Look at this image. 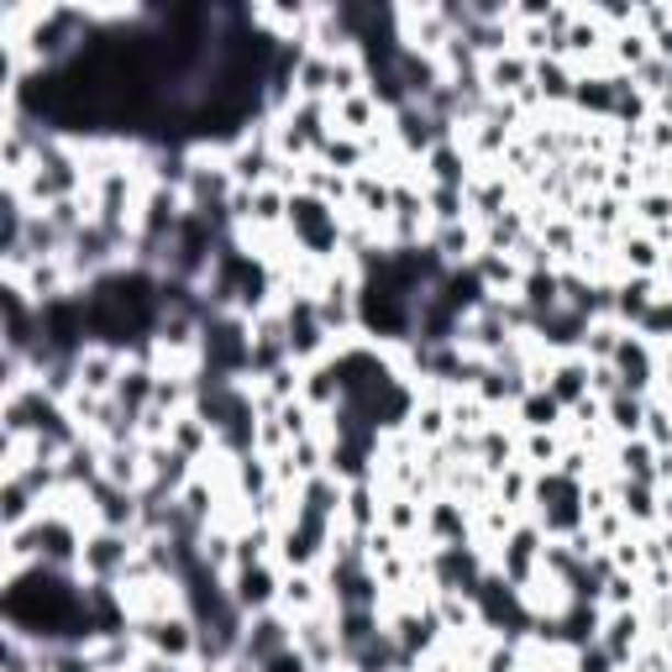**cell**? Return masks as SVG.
Returning <instances> with one entry per match:
<instances>
[{
	"instance_id": "obj_1",
	"label": "cell",
	"mask_w": 672,
	"mask_h": 672,
	"mask_svg": "<svg viewBox=\"0 0 672 672\" xmlns=\"http://www.w3.org/2000/svg\"><path fill=\"white\" fill-rule=\"evenodd\" d=\"M289 232L294 242L311 253V258H332L336 247H341V221H336V205H326L321 194H305L294 190L289 194Z\"/></svg>"
},
{
	"instance_id": "obj_2",
	"label": "cell",
	"mask_w": 672,
	"mask_h": 672,
	"mask_svg": "<svg viewBox=\"0 0 672 672\" xmlns=\"http://www.w3.org/2000/svg\"><path fill=\"white\" fill-rule=\"evenodd\" d=\"M132 557H137V536L100 526L96 536H85L79 573L90 578V583H121V573H126V562H132Z\"/></svg>"
},
{
	"instance_id": "obj_3",
	"label": "cell",
	"mask_w": 672,
	"mask_h": 672,
	"mask_svg": "<svg viewBox=\"0 0 672 672\" xmlns=\"http://www.w3.org/2000/svg\"><path fill=\"white\" fill-rule=\"evenodd\" d=\"M294 647L311 657L315 672H332L336 662H347V651H341V636H336V615H321V609L300 615V625H294Z\"/></svg>"
},
{
	"instance_id": "obj_4",
	"label": "cell",
	"mask_w": 672,
	"mask_h": 672,
	"mask_svg": "<svg viewBox=\"0 0 672 672\" xmlns=\"http://www.w3.org/2000/svg\"><path fill=\"white\" fill-rule=\"evenodd\" d=\"M284 332H289V362H311L321 347H326V326H321V311H315V294H300L289 300L284 311Z\"/></svg>"
},
{
	"instance_id": "obj_5",
	"label": "cell",
	"mask_w": 672,
	"mask_h": 672,
	"mask_svg": "<svg viewBox=\"0 0 672 672\" xmlns=\"http://www.w3.org/2000/svg\"><path fill=\"white\" fill-rule=\"evenodd\" d=\"M452 137V126L447 121H436L426 105H405V111H394V143H400V153H410V158H426L432 147H441Z\"/></svg>"
},
{
	"instance_id": "obj_6",
	"label": "cell",
	"mask_w": 672,
	"mask_h": 672,
	"mask_svg": "<svg viewBox=\"0 0 672 672\" xmlns=\"http://www.w3.org/2000/svg\"><path fill=\"white\" fill-rule=\"evenodd\" d=\"M294 647V625L279 620L273 609H264V615H247V630H242V657L247 662H258L264 668L268 657H279V651Z\"/></svg>"
},
{
	"instance_id": "obj_7",
	"label": "cell",
	"mask_w": 672,
	"mask_h": 672,
	"mask_svg": "<svg viewBox=\"0 0 672 672\" xmlns=\"http://www.w3.org/2000/svg\"><path fill=\"white\" fill-rule=\"evenodd\" d=\"M232 583V600H237L242 615H264L268 604L279 600V589H284V578L273 573L268 562H253V568H237V573L226 578Z\"/></svg>"
},
{
	"instance_id": "obj_8",
	"label": "cell",
	"mask_w": 672,
	"mask_h": 672,
	"mask_svg": "<svg viewBox=\"0 0 672 672\" xmlns=\"http://www.w3.org/2000/svg\"><path fill=\"white\" fill-rule=\"evenodd\" d=\"M615 379H620V389H630V394H647L651 379H657V358H651L647 336H620V347H615Z\"/></svg>"
},
{
	"instance_id": "obj_9",
	"label": "cell",
	"mask_w": 672,
	"mask_h": 672,
	"mask_svg": "<svg viewBox=\"0 0 672 672\" xmlns=\"http://www.w3.org/2000/svg\"><path fill=\"white\" fill-rule=\"evenodd\" d=\"M121 352L116 347H105V341H90L85 352H79V389L85 394H100V400H111V389L121 379Z\"/></svg>"
},
{
	"instance_id": "obj_10",
	"label": "cell",
	"mask_w": 672,
	"mask_h": 672,
	"mask_svg": "<svg viewBox=\"0 0 672 672\" xmlns=\"http://www.w3.org/2000/svg\"><path fill=\"white\" fill-rule=\"evenodd\" d=\"M641 625H647V615H636V609H615V615L600 625V647H604V657H609L615 668H625V662L636 657Z\"/></svg>"
},
{
	"instance_id": "obj_11",
	"label": "cell",
	"mask_w": 672,
	"mask_h": 672,
	"mask_svg": "<svg viewBox=\"0 0 672 672\" xmlns=\"http://www.w3.org/2000/svg\"><path fill=\"white\" fill-rule=\"evenodd\" d=\"M389 636H394V641H400V647L421 662V657L441 641V620H436V609H405L400 620L389 625Z\"/></svg>"
},
{
	"instance_id": "obj_12",
	"label": "cell",
	"mask_w": 672,
	"mask_h": 672,
	"mask_svg": "<svg viewBox=\"0 0 672 672\" xmlns=\"http://www.w3.org/2000/svg\"><path fill=\"white\" fill-rule=\"evenodd\" d=\"M589 379H594V368L583 358H562L552 362V373H547V389H552V400L562 410H578L589 400Z\"/></svg>"
},
{
	"instance_id": "obj_13",
	"label": "cell",
	"mask_w": 672,
	"mask_h": 672,
	"mask_svg": "<svg viewBox=\"0 0 672 672\" xmlns=\"http://www.w3.org/2000/svg\"><path fill=\"white\" fill-rule=\"evenodd\" d=\"M432 247L441 253V264L447 268H468L473 258H479L483 247H479V237H473V226L468 221H452V226H436V237H432Z\"/></svg>"
},
{
	"instance_id": "obj_14",
	"label": "cell",
	"mask_w": 672,
	"mask_h": 672,
	"mask_svg": "<svg viewBox=\"0 0 672 672\" xmlns=\"http://www.w3.org/2000/svg\"><path fill=\"white\" fill-rule=\"evenodd\" d=\"M657 300H662V294H657V273H636V279H625V284L615 289V315H620V321H636V326H641V321H647V311L657 305Z\"/></svg>"
},
{
	"instance_id": "obj_15",
	"label": "cell",
	"mask_w": 672,
	"mask_h": 672,
	"mask_svg": "<svg viewBox=\"0 0 672 672\" xmlns=\"http://www.w3.org/2000/svg\"><path fill=\"white\" fill-rule=\"evenodd\" d=\"M168 447H179L184 457H211V447H216V432L194 415V410H184V415H173V426H168Z\"/></svg>"
},
{
	"instance_id": "obj_16",
	"label": "cell",
	"mask_w": 672,
	"mask_h": 672,
	"mask_svg": "<svg viewBox=\"0 0 672 672\" xmlns=\"http://www.w3.org/2000/svg\"><path fill=\"white\" fill-rule=\"evenodd\" d=\"M426 168H432V179L441 190H468V147H457L452 137L426 153Z\"/></svg>"
},
{
	"instance_id": "obj_17",
	"label": "cell",
	"mask_w": 672,
	"mask_h": 672,
	"mask_svg": "<svg viewBox=\"0 0 672 672\" xmlns=\"http://www.w3.org/2000/svg\"><path fill=\"white\" fill-rule=\"evenodd\" d=\"M426 536H432L436 547H468V515L452 500H436L426 509Z\"/></svg>"
},
{
	"instance_id": "obj_18",
	"label": "cell",
	"mask_w": 672,
	"mask_h": 672,
	"mask_svg": "<svg viewBox=\"0 0 672 672\" xmlns=\"http://www.w3.org/2000/svg\"><path fill=\"white\" fill-rule=\"evenodd\" d=\"M604 415H609V426L620 436H641V426H647V400L630 394V389H620V394L604 400Z\"/></svg>"
},
{
	"instance_id": "obj_19",
	"label": "cell",
	"mask_w": 672,
	"mask_h": 672,
	"mask_svg": "<svg viewBox=\"0 0 672 672\" xmlns=\"http://www.w3.org/2000/svg\"><path fill=\"white\" fill-rule=\"evenodd\" d=\"M321 158L332 164V173H362V158H368V143L362 137H347V132H336V137H326V147H321Z\"/></svg>"
},
{
	"instance_id": "obj_20",
	"label": "cell",
	"mask_w": 672,
	"mask_h": 672,
	"mask_svg": "<svg viewBox=\"0 0 672 672\" xmlns=\"http://www.w3.org/2000/svg\"><path fill=\"white\" fill-rule=\"evenodd\" d=\"M379 526L394 530L400 541H410L415 530H426V515H421V504H415V500L394 494V500H384V509H379Z\"/></svg>"
},
{
	"instance_id": "obj_21",
	"label": "cell",
	"mask_w": 672,
	"mask_h": 672,
	"mask_svg": "<svg viewBox=\"0 0 672 672\" xmlns=\"http://www.w3.org/2000/svg\"><path fill=\"white\" fill-rule=\"evenodd\" d=\"M336 636H341V651H358L362 641L379 636V609H336Z\"/></svg>"
},
{
	"instance_id": "obj_22",
	"label": "cell",
	"mask_w": 672,
	"mask_h": 672,
	"mask_svg": "<svg viewBox=\"0 0 672 672\" xmlns=\"http://www.w3.org/2000/svg\"><path fill=\"white\" fill-rule=\"evenodd\" d=\"M651 462H657V447H651L647 436H630L620 447V473L630 483H651V489H657V468H651Z\"/></svg>"
},
{
	"instance_id": "obj_23",
	"label": "cell",
	"mask_w": 672,
	"mask_h": 672,
	"mask_svg": "<svg viewBox=\"0 0 672 672\" xmlns=\"http://www.w3.org/2000/svg\"><path fill=\"white\" fill-rule=\"evenodd\" d=\"M536 96H547V100H573V69L562 64V58H536Z\"/></svg>"
},
{
	"instance_id": "obj_24",
	"label": "cell",
	"mask_w": 672,
	"mask_h": 672,
	"mask_svg": "<svg viewBox=\"0 0 672 672\" xmlns=\"http://www.w3.org/2000/svg\"><path fill=\"white\" fill-rule=\"evenodd\" d=\"M436 620H441V630H468V625L479 620V600H468V594H436Z\"/></svg>"
},
{
	"instance_id": "obj_25",
	"label": "cell",
	"mask_w": 672,
	"mask_h": 672,
	"mask_svg": "<svg viewBox=\"0 0 672 672\" xmlns=\"http://www.w3.org/2000/svg\"><path fill=\"white\" fill-rule=\"evenodd\" d=\"M562 405L552 400V389H526V400H520V421H526L530 432H552Z\"/></svg>"
},
{
	"instance_id": "obj_26",
	"label": "cell",
	"mask_w": 672,
	"mask_h": 672,
	"mask_svg": "<svg viewBox=\"0 0 672 672\" xmlns=\"http://www.w3.org/2000/svg\"><path fill=\"white\" fill-rule=\"evenodd\" d=\"M279 600H284L294 615H311V609H321V583H315L311 573H284Z\"/></svg>"
},
{
	"instance_id": "obj_27",
	"label": "cell",
	"mask_w": 672,
	"mask_h": 672,
	"mask_svg": "<svg viewBox=\"0 0 672 672\" xmlns=\"http://www.w3.org/2000/svg\"><path fill=\"white\" fill-rule=\"evenodd\" d=\"M609 43H615V64H620V69H641V64H651V37L647 32H636V26H625V32H615V37H609Z\"/></svg>"
},
{
	"instance_id": "obj_28",
	"label": "cell",
	"mask_w": 672,
	"mask_h": 672,
	"mask_svg": "<svg viewBox=\"0 0 672 672\" xmlns=\"http://www.w3.org/2000/svg\"><path fill=\"white\" fill-rule=\"evenodd\" d=\"M657 509H662V500H657V489H651V483L625 479V489H620V515L625 520H657Z\"/></svg>"
},
{
	"instance_id": "obj_29",
	"label": "cell",
	"mask_w": 672,
	"mask_h": 672,
	"mask_svg": "<svg viewBox=\"0 0 672 672\" xmlns=\"http://www.w3.org/2000/svg\"><path fill=\"white\" fill-rule=\"evenodd\" d=\"M426 211L436 216V226H452L468 211V190H441V184H432L426 190Z\"/></svg>"
},
{
	"instance_id": "obj_30",
	"label": "cell",
	"mask_w": 672,
	"mask_h": 672,
	"mask_svg": "<svg viewBox=\"0 0 672 672\" xmlns=\"http://www.w3.org/2000/svg\"><path fill=\"white\" fill-rule=\"evenodd\" d=\"M410 426H415V436H421V441H436V436L452 432V410H447V405H415V410H410Z\"/></svg>"
},
{
	"instance_id": "obj_31",
	"label": "cell",
	"mask_w": 672,
	"mask_h": 672,
	"mask_svg": "<svg viewBox=\"0 0 672 672\" xmlns=\"http://www.w3.org/2000/svg\"><path fill=\"white\" fill-rule=\"evenodd\" d=\"M620 326H609V321H594V326H589V336H583V352H589V358H594V368H600V362H615V347H620Z\"/></svg>"
},
{
	"instance_id": "obj_32",
	"label": "cell",
	"mask_w": 672,
	"mask_h": 672,
	"mask_svg": "<svg viewBox=\"0 0 672 672\" xmlns=\"http://www.w3.org/2000/svg\"><path fill=\"white\" fill-rule=\"evenodd\" d=\"M32 520V489L22 479H5V530H22Z\"/></svg>"
},
{
	"instance_id": "obj_33",
	"label": "cell",
	"mask_w": 672,
	"mask_h": 672,
	"mask_svg": "<svg viewBox=\"0 0 672 672\" xmlns=\"http://www.w3.org/2000/svg\"><path fill=\"white\" fill-rule=\"evenodd\" d=\"M625 268L630 273H657V264H662V253H657V242L651 237H625Z\"/></svg>"
},
{
	"instance_id": "obj_34",
	"label": "cell",
	"mask_w": 672,
	"mask_h": 672,
	"mask_svg": "<svg viewBox=\"0 0 672 672\" xmlns=\"http://www.w3.org/2000/svg\"><path fill=\"white\" fill-rule=\"evenodd\" d=\"M641 436H647L657 452H672V415L662 405H647V426H641Z\"/></svg>"
},
{
	"instance_id": "obj_35",
	"label": "cell",
	"mask_w": 672,
	"mask_h": 672,
	"mask_svg": "<svg viewBox=\"0 0 672 672\" xmlns=\"http://www.w3.org/2000/svg\"><path fill=\"white\" fill-rule=\"evenodd\" d=\"M526 457L536 462V468H547V473H552L557 462H562V452H557V436L552 432H530L526 436Z\"/></svg>"
},
{
	"instance_id": "obj_36",
	"label": "cell",
	"mask_w": 672,
	"mask_h": 672,
	"mask_svg": "<svg viewBox=\"0 0 672 672\" xmlns=\"http://www.w3.org/2000/svg\"><path fill=\"white\" fill-rule=\"evenodd\" d=\"M526 494H530L526 468H515V462H509V468L500 473V500H504V504H526Z\"/></svg>"
},
{
	"instance_id": "obj_37",
	"label": "cell",
	"mask_w": 672,
	"mask_h": 672,
	"mask_svg": "<svg viewBox=\"0 0 672 672\" xmlns=\"http://www.w3.org/2000/svg\"><path fill=\"white\" fill-rule=\"evenodd\" d=\"M600 600H609L615 609H630V604H636V578H630V573H615L609 583H604Z\"/></svg>"
},
{
	"instance_id": "obj_38",
	"label": "cell",
	"mask_w": 672,
	"mask_h": 672,
	"mask_svg": "<svg viewBox=\"0 0 672 672\" xmlns=\"http://www.w3.org/2000/svg\"><path fill=\"white\" fill-rule=\"evenodd\" d=\"M258 672H315V668H311V657H305L300 647H289V651H279V657H268Z\"/></svg>"
},
{
	"instance_id": "obj_39",
	"label": "cell",
	"mask_w": 672,
	"mask_h": 672,
	"mask_svg": "<svg viewBox=\"0 0 672 672\" xmlns=\"http://www.w3.org/2000/svg\"><path fill=\"white\" fill-rule=\"evenodd\" d=\"M641 216H647V221H668L672 216V194H641Z\"/></svg>"
},
{
	"instance_id": "obj_40",
	"label": "cell",
	"mask_w": 672,
	"mask_h": 672,
	"mask_svg": "<svg viewBox=\"0 0 672 672\" xmlns=\"http://www.w3.org/2000/svg\"><path fill=\"white\" fill-rule=\"evenodd\" d=\"M583 468H589V457L578 452H562V462H557V473H562V479H573V483H583Z\"/></svg>"
},
{
	"instance_id": "obj_41",
	"label": "cell",
	"mask_w": 672,
	"mask_h": 672,
	"mask_svg": "<svg viewBox=\"0 0 672 672\" xmlns=\"http://www.w3.org/2000/svg\"><path fill=\"white\" fill-rule=\"evenodd\" d=\"M615 668V662H609V657H604V647L600 641H594V647L583 651V657H578V672H609Z\"/></svg>"
},
{
	"instance_id": "obj_42",
	"label": "cell",
	"mask_w": 672,
	"mask_h": 672,
	"mask_svg": "<svg viewBox=\"0 0 672 672\" xmlns=\"http://www.w3.org/2000/svg\"><path fill=\"white\" fill-rule=\"evenodd\" d=\"M547 242H552V247H562V253H573L578 232H573V226H562V221H552V226H547Z\"/></svg>"
}]
</instances>
